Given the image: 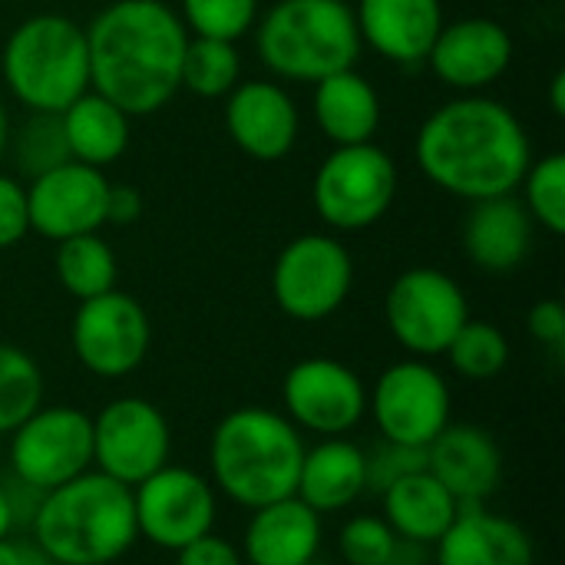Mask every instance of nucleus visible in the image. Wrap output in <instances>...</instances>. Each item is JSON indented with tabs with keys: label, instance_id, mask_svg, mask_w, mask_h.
<instances>
[{
	"label": "nucleus",
	"instance_id": "24",
	"mask_svg": "<svg viewBox=\"0 0 565 565\" xmlns=\"http://www.w3.org/2000/svg\"><path fill=\"white\" fill-rule=\"evenodd\" d=\"M367 450L348 437H324L305 447L295 497L315 513H341L367 493Z\"/></svg>",
	"mask_w": 565,
	"mask_h": 565
},
{
	"label": "nucleus",
	"instance_id": "5",
	"mask_svg": "<svg viewBox=\"0 0 565 565\" xmlns=\"http://www.w3.org/2000/svg\"><path fill=\"white\" fill-rule=\"evenodd\" d=\"M262 63L285 79L318 83L351 70L361 56V33L348 0H278L255 36Z\"/></svg>",
	"mask_w": 565,
	"mask_h": 565
},
{
	"label": "nucleus",
	"instance_id": "41",
	"mask_svg": "<svg viewBox=\"0 0 565 565\" xmlns=\"http://www.w3.org/2000/svg\"><path fill=\"white\" fill-rule=\"evenodd\" d=\"M0 565H56L33 540H0Z\"/></svg>",
	"mask_w": 565,
	"mask_h": 565
},
{
	"label": "nucleus",
	"instance_id": "44",
	"mask_svg": "<svg viewBox=\"0 0 565 565\" xmlns=\"http://www.w3.org/2000/svg\"><path fill=\"white\" fill-rule=\"evenodd\" d=\"M7 142H10V122H7V109H3V103H0V159H3V152H7Z\"/></svg>",
	"mask_w": 565,
	"mask_h": 565
},
{
	"label": "nucleus",
	"instance_id": "10",
	"mask_svg": "<svg viewBox=\"0 0 565 565\" xmlns=\"http://www.w3.org/2000/svg\"><path fill=\"white\" fill-rule=\"evenodd\" d=\"M450 384L424 358L391 364L367 391V414L391 444L430 447L434 437L450 424Z\"/></svg>",
	"mask_w": 565,
	"mask_h": 565
},
{
	"label": "nucleus",
	"instance_id": "29",
	"mask_svg": "<svg viewBox=\"0 0 565 565\" xmlns=\"http://www.w3.org/2000/svg\"><path fill=\"white\" fill-rule=\"evenodd\" d=\"M238 73H242V60L235 43L215 36H189L182 53L179 86H185L202 99H218L238 86Z\"/></svg>",
	"mask_w": 565,
	"mask_h": 565
},
{
	"label": "nucleus",
	"instance_id": "25",
	"mask_svg": "<svg viewBox=\"0 0 565 565\" xmlns=\"http://www.w3.org/2000/svg\"><path fill=\"white\" fill-rule=\"evenodd\" d=\"M460 503L447 493V487L424 467L401 480H394L381 493V516L384 523L414 546H434L450 523L457 520Z\"/></svg>",
	"mask_w": 565,
	"mask_h": 565
},
{
	"label": "nucleus",
	"instance_id": "8",
	"mask_svg": "<svg viewBox=\"0 0 565 565\" xmlns=\"http://www.w3.org/2000/svg\"><path fill=\"white\" fill-rule=\"evenodd\" d=\"M397 192L394 159L374 142L338 146L315 172L311 202L324 225L358 232L384 218Z\"/></svg>",
	"mask_w": 565,
	"mask_h": 565
},
{
	"label": "nucleus",
	"instance_id": "12",
	"mask_svg": "<svg viewBox=\"0 0 565 565\" xmlns=\"http://www.w3.org/2000/svg\"><path fill=\"white\" fill-rule=\"evenodd\" d=\"M354 262L338 238L301 235L291 238L271 268L275 305L295 321H324L351 295Z\"/></svg>",
	"mask_w": 565,
	"mask_h": 565
},
{
	"label": "nucleus",
	"instance_id": "33",
	"mask_svg": "<svg viewBox=\"0 0 565 565\" xmlns=\"http://www.w3.org/2000/svg\"><path fill=\"white\" fill-rule=\"evenodd\" d=\"M7 146H13L17 169L30 179L70 162L60 113H30L20 122V129L13 132V142H7Z\"/></svg>",
	"mask_w": 565,
	"mask_h": 565
},
{
	"label": "nucleus",
	"instance_id": "15",
	"mask_svg": "<svg viewBox=\"0 0 565 565\" xmlns=\"http://www.w3.org/2000/svg\"><path fill=\"white\" fill-rule=\"evenodd\" d=\"M281 407L301 434L348 437L367 417V387L334 358H305L281 381Z\"/></svg>",
	"mask_w": 565,
	"mask_h": 565
},
{
	"label": "nucleus",
	"instance_id": "11",
	"mask_svg": "<svg viewBox=\"0 0 565 565\" xmlns=\"http://www.w3.org/2000/svg\"><path fill=\"white\" fill-rule=\"evenodd\" d=\"M132 513L139 540L162 553H179L215 530L218 493L209 477L166 463L139 487H132Z\"/></svg>",
	"mask_w": 565,
	"mask_h": 565
},
{
	"label": "nucleus",
	"instance_id": "35",
	"mask_svg": "<svg viewBox=\"0 0 565 565\" xmlns=\"http://www.w3.org/2000/svg\"><path fill=\"white\" fill-rule=\"evenodd\" d=\"M258 0H182V23L195 36L235 43L255 23Z\"/></svg>",
	"mask_w": 565,
	"mask_h": 565
},
{
	"label": "nucleus",
	"instance_id": "4",
	"mask_svg": "<svg viewBox=\"0 0 565 565\" xmlns=\"http://www.w3.org/2000/svg\"><path fill=\"white\" fill-rule=\"evenodd\" d=\"M30 533L56 565L119 563L139 543L132 490L99 470H86L40 497Z\"/></svg>",
	"mask_w": 565,
	"mask_h": 565
},
{
	"label": "nucleus",
	"instance_id": "21",
	"mask_svg": "<svg viewBox=\"0 0 565 565\" xmlns=\"http://www.w3.org/2000/svg\"><path fill=\"white\" fill-rule=\"evenodd\" d=\"M434 565H536L533 536L503 513L460 507L450 530L434 543Z\"/></svg>",
	"mask_w": 565,
	"mask_h": 565
},
{
	"label": "nucleus",
	"instance_id": "6",
	"mask_svg": "<svg viewBox=\"0 0 565 565\" xmlns=\"http://www.w3.org/2000/svg\"><path fill=\"white\" fill-rule=\"evenodd\" d=\"M0 70L30 113H63L89 89L86 30L60 13L26 17L10 33Z\"/></svg>",
	"mask_w": 565,
	"mask_h": 565
},
{
	"label": "nucleus",
	"instance_id": "38",
	"mask_svg": "<svg viewBox=\"0 0 565 565\" xmlns=\"http://www.w3.org/2000/svg\"><path fill=\"white\" fill-rule=\"evenodd\" d=\"M175 565H245L242 550L215 530L175 553Z\"/></svg>",
	"mask_w": 565,
	"mask_h": 565
},
{
	"label": "nucleus",
	"instance_id": "45",
	"mask_svg": "<svg viewBox=\"0 0 565 565\" xmlns=\"http://www.w3.org/2000/svg\"><path fill=\"white\" fill-rule=\"evenodd\" d=\"M308 565H324V563H321V559H311V563H308Z\"/></svg>",
	"mask_w": 565,
	"mask_h": 565
},
{
	"label": "nucleus",
	"instance_id": "19",
	"mask_svg": "<svg viewBox=\"0 0 565 565\" xmlns=\"http://www.w3.org/2000/svg\"><path fill=\"white\" fill-rule=\"evenodd\" d=\"M225 126L245 156L258 162H275L285 159L298 139V109L281 86L248 79L228 93Z\"/></svg>",
	"mask_w": 565,
	"mask_h": 565
},
{
	"label": "nucleus",
	"instance_id": "3",
	"mask_svg": "<svg viewBox=\"0 0 565 565\" xmlns=\"http://www.w3.org/2000/svg\"><path fill=\"white\" fill-rule=\"evenodd\" d=\"M301 430L271 407H235L209 437V480L218 497L258 510L295 497L305 460Z\"/></svg>",
	"mask_w": 565,
	"mask_h": 565
},
{
	"label": "nucleus",
	"instance_id": "26",
	"mask_svg": "<svg viewBox=\"0 0 565 565\" xmlns=\"http://www.w3.org/2000/svg\"><path fill=\"white\" fill-rule=\"evenodd\" d=\"M315 119L334 146L371 142L381 126L377 89L354 66L331 73L315 83Z\"/></svg>",
	"mask_w": 565,
	"mask_h": 565
},
{
	"label": "nucleus",
	"instance_id": "22",
	"mask_svg": "<svg viewBox=\"0 0 565 565\" xmlns=\"http://www.w3.org/2000/svg\"><path fill=\"white\" fill-rule=\"evenodd\" d=\"M354 20L361 43L401 66H414L427 60L444 26V10L440 0H358Z\"/></svg>",
	"mask_w": 565,
	"mask_h": 565
},
{
	"label": "nucleus",
	"instance_id": "16",
	"mask_svg": "<svg viewBox=\"0 0 565 565\" xmlns=\"http://www.w3.org/2000/svg\"><path fill=\"white\" fill-rule=\"evenodd\" d=\"M106 192H109V182L103 169L70 159L30 179V189H26L30 228L50 242L89 235L99 225H106Z\"/></svg>",
	"mask_w": 565,
	"mask_h": 565
},
{
	"label": "nucleus",
	"instance_id": "9",
	"mask_svg": "<svg viewBox=\"0 0 565 565\" xmlns=\"http://www.w3.org/2000/svg\"><path fill=\"white\" fill-rule=\"evenodd\" d=\"M394 341L414 358H437L470 321L463 288L437 268H411L394 278L384 301Z\"/></svg>",
	"mask_w": 565,
	"mask_h": 565
},
{
	"label": "nucleus",
	"instance_id": "31",
	"mask_svg": "<svg viewBox=\"0 0 565 565\" xmlns=\"http://www.w3.org/2000/svg\"><path fill=\"white\" fill-rule=\"evenodd\" d=\"M43 407V371L17 344H0V437Z\"/></svg>",
	"mask_w": 565,
	"mask_h": 565
},
{
	"label": "nucleus",
	"instance_id": "28",
	"mask_svg": "<svg viewBox=\"0 0 565 565\" xmlns=\"http://www.w3.org/2000/svg\"><path fill=\"white\" fill-rule=\"evenodd\" d=\"M53 265L63 291H70L76 301H89L116 288V275H119L116 255L96 232L56 242Z\"/></svg>",
	"mask_w": 565,
	"mask_h": 565
},
{
	"label": "nucleus",
	"instance_id": "46",
	"mask_svg": "<svg viewBox=\"0 0 565 565\" xmlns=\"http://www.w3.org/2000/svg\"><path fill=\"white\" fill-rule=\"evenodd\" d=\"M424 565H434V563H424Z\"/></svg>",
	"mask_w": 565,
	"mask_h": 565
},
{
	"label": "nucleus",
	"instance_id": "2",
	"mask_svg": "<svg viewBox=\"0 0 565 565\" xmlns=\"http://www.w3.org/2000/svg\"><path fill=\"white\" fill-rule=\"evenodd\" d=\"M414 152L434 185L467 202L510 195L533 162L523 122L487 96H463L434 109Z\"/></svg>",
	"mask_w": 565,
	"mask_h": 565
},
{
	"label": "nucleus",
	"instance_id": "36",
	"mask_svg": "<svg viewBox=\"0 0 565 565\" xmlns=\"http://www.w3.org/2000/svg\"><path fill=\"white\" fill-rule=\"evenodd\" d=\"M364 457H367V493H377V497L394 480L427 467V447H404L391 440H381V447Z\"/></svg>",
	"mask_w": 565,
	"mask_h": 565
},
{
	"label": "nucleus",
	"instance_id": "32",
	"mask_svg": "<svg viewBox=\"0 0 565 565\" xmlns=\"http://www.w3.org/2000/svg\"><path fill=\"white\" fill-rule=\"evenodd\" d=\"M450 367L467 381H493L510 364V341L507 334L490 321H467L450 348L444 351Z\"/></svg>",
	"mask_w": 565,
	"mask_h": 565
},
{
	"label": "nucleus",
	"instance_id": "40",
	"mask_svg": "<svg viewBox=\"0 0 565 565\" xmlns=\"http://www.w3.org/2000/svg\"><path fill=\"white\" fill-rule=\"evenodd\" d=\"M142 215V195L132 185H109L106 192V222L132 225Z\"/></svg>",
	"mask_w": 565,
	"mask_h": 565
},
{
	"label": "nucleus",
	"instance_id": "23",
	"mask_svg": "<svg viewBox=\"0 0 565 565\" xmlns=\"http://www.w3.org/2000/svg\"><path fill=\"white\" fill-rule=\"evenodd\" d=\"M533 242V218L520 199L493 195L470 205L463 222V252L467 258L493 275H507L520 268L530 255Z\"/></svg>",
	"mask_w": 565,
	"mask_h": 565
},
{
	"label": "nucleus",
	"instance_id": "17",
	"mask_svg": "<svg viewBox=\"0 0 565 565\" xmlns=\"http://www.w3.org/2000/svg\"><path fill=\"white\" fill-rule=\"evenodd\" d=\"M427 63L447 86L477 93L497 83L513 63V36L490 17L444 23L427 53Z\"/></svg>",
	"mask_w": 565,
	"mask_h": 565
},
{
	"label": "nucleus",
	"instance_id": "30",
	"mask_svg": "<svg viewBox=\"0 0 565 565\" xmlns=\"http://www.w3.org/2000/svg\"><path fill=\"white\" fill-rule=\"evenodd\" d=\"M338 553L348 565H424V546L404 543L384 516H351L338 533Z\"/></svg>",
	"mask_w": 565,
	"mask_h": 565
},
{
	"label": "nucleus",
	"instance_id": "27",
	"mask_svg": "<svg viewBox=\"0 0 565 565\" xmlns=\"http://www.w3.org/2000/svg\"><path fill=\"white\" fill-rule=\"evenodd\" d=\"M60 122L73 162L106 169L129 146V116L96 89H86L79 99H73L60 113Z\"/></svg>",
	"mask_w": 565,
	"mask_h": 565
},
{
	"label": "nucleus",
	"instance_id": "13",
	"mask_svg": "<svg viewBox=\"0 0 565 565\" xmlns=\"http://www.w3.org/2000/svg\"><path fill=\"white\" fill-rule=\"evenodd\" d=\"M70 344L83 371L103 381H119L142 367L152 344V324L132 295L113 288L79 301L70 324Z\"/></svg>",
	"mask_w": 565,
	"mask_h": 565
},
{
	"label": "nucleus",
	"instance_id": "37",
	"mask_svg": "<svg viewBox=\"0 0 565 565\" xmlns=\"http://www.w3.org/2000/svg\"><path fill=\"white\" fill-rule=\"evenodd\" d=\"M30 232L26 189L10 175H0V248L17 245Z\"/></svg>",
	"mask_w": 565,
	"mask_h": 565
},
{
	"label": "nucleus",
	"instance_id": "1",
	"mask_svg": "<svg viewBox=\"0 0 565 565\" xmlns=\"http://www.w3.org/2000/svg\"><path fill=\"white\" fill-rule=\"evenodd\" d=\"M86 30L89 89L116 103L126 116L159 113L182 86V53L189 43L182 17L162 0H116Z\"/></svg>",
	"mask_w": 565,
	"mask_h": 565
},
{
	"label": "nucleus",
	"instance_id": "34",
	"mask_svg": "<svg viewBox=\"0 0 565 565\" xmlns=\"http://www.w3.org/2000/svg\"><path fill=\"white\" fill-rule=\"evenodd\" d=\"M526 189V212L530 218H536L543 228H550L553 235L565 232V156L553 152L546 159H540L536 166L530 162L523 182Z\"/></svg>",
	"mask_w": 565,
	"mask_h": 565
},
{
	"label": "nucleus",
	"instance_id": "18",
	"mask_svg": "<svg viewBox=\"0 0 565 565\" xmlns=\"http://www.w3.org/2000/svg\"><path fill=\"white\" fill-rule=\"evenodd\" d=\"M427 470L460 507H480L503 483V450L477 424H447L427 447Z\"/></svg>",
	"mask_w": 565,
	"mask_h": 565
},
{
	"label": "nucleus",
	"instance_id": "39",
	"mask_svg": "<svg viewBox=\"0 0 565 565\" xmlns=\"http://www.w3.org/2000/svg\"><path fill=\"white\" fill-rule=\"evenodd\" d=\"M526 328H530V334H533L540 344H546L550 351L563 354L565 308L559 305V301H553V298H546V301H536V305L530 308V315H526Z\"/></svg>",
	"mask_w": 565,
	"mask_h": 565
},
{
	"label": "nucleus",
	"instance_id": "14",
	"mask_svg": "<svg viewBox=\"0 0 565 565\" xmlns=\"http://www.w3.org/2000/svg\"><path fill=\"white\" fill-rule=\"evenodd\" d=\"M172 463L169 417L146 397H116L93 417V470L139 487Z\"/></svg>",
	"mask_w": 565,
	"mask_h": 565
},
{
	"label": "nucleus",
	"instance_id": "43",
	"mask_svg": "<svg viewBox=\"0 0 565 565\" xmlns=\"http://www.w3.org/2000/svg\"><path fill=\"white\" fill-rule=\"evenodd\" d=\"M550 96H553V113H556V116H563L565 113V73L563 70L553 76V93H550Z\"/></svg>",
	"mask_w": 565,
	"mask_h": 565
},
{
	"label": "nucleus",
	"instance_id": "20",
	"mask_svg": "<svg viewBox=\"0 0 565 565\" xmlns=\"http://www.w3.org/2000/svg\"><path fill=\"white\" fill-rule=\"evenodd\" d=\"M248 513L252 516L238 546L245 565H308L318 559L324 543V516L305 500L285 497Z\"/></svg>",
	"mask_w": 565,
	"mask_h": 565
},
{
	"label": "nucleus",
	"instance_id": "7",
	"mask_svg": "<svg viewBox=\"0 0 565 565\" xmlns=\"http://www.w3.org/2000/svg\"><path fill=\"white\" fill-rule=\"evenodd\" d=\"M10 437V477L46 493L93 470V417L73 404L36 407Z\"/></svg>",
	"mask_w": 565,
	"mask_h": 565
},
{
	"label": "nucleus",
	"instance_id": "42",
	"mask_svg": "<svg viewBox=\"0 0 565 565\" xmlns=\"http://www.w3.org/2000/svg\"><path fill=\"white\" fill-rule=\"evenodd\" d=\"M13 530H17V516H13L7 487L0 483V540H3V536H13Z\"/></svg>",
	"mask_w": 565,
	"mask_h": 565
}]
</instances>
